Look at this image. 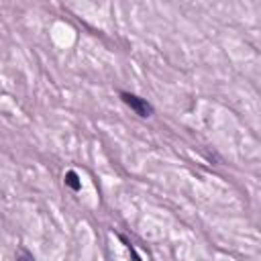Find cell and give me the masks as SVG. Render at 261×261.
<instances>
[{"label": "cell", "instance_id": "obj_1", "mask_svg": "<svg viewBox=\"0 0 261 261\" xmlns=\"http://www.w3.org/2000/svg\"><path fill=\"white\" fill-rule=\"evenodd\" d=\"M122 100L139 114V116H149L151 114V106L145 102V100H141V98H137V96H133V94H122Z\"/></svg>", "mask_w": 261, "mask_h": 261}, {"label": "cell", "instance_id": "obj_2", "mask_svg": "<svg viewBox=\"0 0 261 261\" xmlns=\"http://www.w3.org/2000/svg\"><path fill=\"white\" fill-rule=\"evenodd\" d=\"M65 184H67L71 190H80V188H82V184L77 181V173H75V171H67V173H65Z\"/></svg>", "mask_w": 261, "mask_h": 261}, {"label": "cell", "instance_id": "obj_3", "mask_svg": "<svg viewBox=\"0 0 261 261\" xmlns=\"http://www.w3.org/2000/svg\"><path fill=\"white\" fill-rule=\"evenodd\" d=\"M16 259H18V261H35V259H33V255H31L29 251H24V249H20V251H18V257H16Z\"/></svg>", "mask_w": 261, "mask_h": 261}]
</instances>
